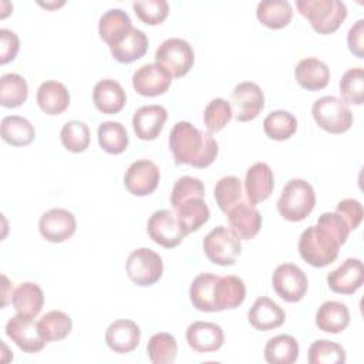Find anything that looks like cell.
<instances>
[{
	"label": "cell",
	"instance_id": "1",
	"mask_svg": "<svg viewBox=\"0 0 364 364\" xmlns=\"http://www.w3.org/2000/svg\"><path fill=\"white\" fill-rule=\"evenodd\" d=\"M350 228L337 212H324L317 225L309 226L299 239V253L313 267H324L338 256V249L346 243Z\"/></svg>",
	"mask_w": 364,
	"mask_h": 364
},
{
	"label": "cell",
	"instance_id": "2",
	"mask_svg": "<svg viewBox=\"0 0 364 364\" xmlns=\"http://www.w3.org/2000/svg\"><path fill=\"white\" fill-rule=\"evenodd\" d=\"M169 148L176 165L206 168L218 156V142L212 134L193 127L188 121H179L169 134Z\"/></svg>",
	"mask_w": 364,
	"mask_h": 364
},
{
	"label": "cell",
	"instance_id": "3",
	"mask_svg": "<svg viewBox=\"0 0 364 364\" xmlns=\"http://www.w3.org/2000/svg\"><path fill=\"white\" fill-rule=\"evenodd\" d=\"M296 7L318 34L334 33L347 17V7L340 0H297Z\"/></svg>",
	"mask_w": 364,
	"mask_h": 364
},
{
	"label": "cell",
	"instance_id": "4",
	"mask_svg": "<svg viewBox=\"0 0 364 364\" xmlns=\"http://www.w3.org/2000/svg\"><path fill=\"white\" fill-rule=\"evenodd\" d=\"M316 205V193L313 186L304 179H290L277 200L280 216L289 222H300L306 219Z\"/></svg>",
	"mask_w": 364,
	"mask_h": 364
},
{
	"label": "cell",
	"instance_id": "5",
	"mask_svg": "<svg viewBox=\"0 0 364 364\" xmlns=\"http://www.w3.org/2000/svg\"><path fill=\"white\" fill-rule=\"evenodd\" d=\"M311 114L316 124L330 134H343L353 125V112L348 105L333 95L316 100Z\"/></svg>",
	"mask_w": 364,
	"mask_h": 364
},
{
	"label": "cell",
	"instance_id": "6",
	"mask_svg": "<svg viewBox=\"0 0 364 364\" xmlns=\"http://www.w3.org/2000/svg\"><path fill=\"white\" fill-rule=\"evenodd\" d=\"M195 61V54L186 40L173 37L161 43L155 53V63L172 78L186 75Z\"/></svg>",
	"mask_w": 364,
	"mask_h": 364
},
{
	"label": "cell",
	"instance_id": "7",
	"mask_svg": "<svg viewBox=\"0 0 364 364\" xmlns=\"http://www.w3.org/2000/svg\"><path fill=\"white\" fill-rule=\"evenodd\" d=\"M206 257L219 266L235 264L237 256L242 252L240 239L226 226H218L212 229L202 242Z\"/></svg>",
	"mask_w": 364,
	"mask_h": 364
},
{
	"label": "cell",
	"instance_id": "8",
	"mask_svg": "<svg viewBox=\"0 0 364 364\" xmlns=\"http://www.w3.org/2000/svg\"><path fill=\"white\" fill-rule=\"evenodd\" d=\"M128 277L138 286L148 287L155 284L164 272L161 256L148 247H139L129 253L125 263Z\"/></svg>",
	"mask_w": 364,
	"mask_h": 364
},
{
	"label": "cell",
	"instance_id": "9",
	"mask_svg": "<svg viewBox=\"0 0 364 364\" xmlns=\"http://www.w3.org/2000/svg\"><path fill=\"white\" fill-rule=\"evenodd\" d=\"M232 114L239 122L255 119L264 107V95L262 88L252 81L239 82L230 95Z\"/></svg>",
	"mask_w": 364,
	"mask_h": 364
},
{
	"label": "cell",
	"instance_id": "10",
	"mask_svg": "<svg viewBox=\"0 0 364 364\" xmlns=\"http://www.w3.org/2000/svg\"><path fill=\"white\" fill-rule=\"evenodd\" d=\"M272 283L277 296L287 303L300 301L309 287L307 276L293 263L279 264L273 273Z\"/></svg>",
	"mask_w": 364,
	"mask_h": 364
},
{
	"label": "cell",
	"instance_id": "11",
	"mask_svg": "<svg viewBox=\"0 0 364 364\" xmlns=\"http://www.w3.org/2000/svg\"><path fill=\"white\" fill-rule=\"evenodd\" d=\"M148 235L159 246L172 249L176 247L186 236L175 212L168 209L156 210L148 220Z\"/></svg>",
	"mask_w": 364,
	"mask_h": 364
},
{
	"label": "cell",
	"instance_id": "12",
	"mask_svg": "<svg viewBox=\"0 0 364 364\" xmlns=\"http://www.w3.org/2000/svg\"><path fill=\"white\" fill-rule=\"evenodd\" d=\"M33 318L34 317L17 314L6 324L7 337L11 338V341H14L20 350L30 354L41 351L47 343L41 337L38 326Z\"/></svg>",
	"mask_w": 364,
	"mask_h": 364
},
{
	"label": "cell",
	"instance_id": "13",
	"mask_svg": "<svg viewBox=\"0 0 364 364\" xmlns=\"http://www.w3.org/2000/svg\"><path fill=\"white\" fill-rule=\"evenodd\" d=\"M159 178V168L152 161L138 159L127 169L124 185L129 193L135 196H146L156 189Z\"/></svg>",
	"mask_w": 364,
	"mask_h": 364
},
{
	"label": "cell",
	"instance_id": "14",
	"mask_svg": "<svg viewBox=\"0 0 364 364\" xmlns=\"http://www.w3.org/2000/svg\"><path fill=\"white\" fill-rule=\"evenodd\" d=\"M75 229V216L63 208H54L44 212L38 220V230L41 236L51 243H61L70 239Z\"/></svg>",
	"mask_w": 364,
	"mask_h": 364
},
{
	"label": "cell",
	"instance_id": "15",
	"mask_svg": "<svg viewBox=\"0 0 364 364\" xmlns=\"http://www.w3.org/2000/svg\"><path fill=\"white\" fill-rule=\"evenodd\" d=\"M364 283L363 262L355 257L346 259L336 270L327 274V284L338 294H353Z\"/></svg>",
	"mask_w": 364,
	"mask_h": 364
},
{
	"label": "cell",
	"instance_id": "16",
	"mask_svg": "<svg viewBox=\"0 0 364 364\" xmlns=\"http://www.w3.org/2000/svg\"><path fill=\"white\" fill-rule=\"evenodd\" d=\"M172 77L156 63L141 65L132 75L134 90L144 97H156L168 91Z\"/></svg>",
	"mask_w": 364,
	"mask_h": 364
},
{
	"label": "cell",
	"instance_id": "17",
	"mask_svg": "<svg viewBox=\"0 0 364 364\" xmlns=\"http://www.w3.org/2000/svg\"><path fill=\"white\" fill-rule=\"evenodd\" d=\"M186 341L198 353H213L225 343V334L219 324L195 321L186 328Z\"/></svg>",
	"mask_w": 364,
	"mask_h": 364
},
{
	"label": "cell",
	"instance_id": "18",
	"mask_svg": "<svg viewBox=\"0 0 364 364\" xmlns=\"http://www.w3.org/2000/svg\"><path fill=\"white\" fill-rule=\"evenodd\" d=\"M274 188V176L270 166L264 162L253 164L245 178V193L249 203L256 205L266 200Z\"/></svg>",
	"mask_w": 364,
	"mask_h": 364
},
{
	"label": "cell",
	"instance_id": "19",
	"mask_svg": "<svg viewBox=\"0 0 364 364\" xmlns=\"http://www.w3.org/2000/svg\"><path fill=\"white\" fill-rule=\"evenodd\" d=\"M230 230L240 239L249 240L257 235L262 228L260 212L249 202H240L233 206L228 213Z\"/></svg>",
	"mask_w": 364,
	"mask_h": 364
},
{
	"label": "cell",
	"instance_id": "20",
	"mask_svg": "<svg viewBox=\"0 0 364 364\" xmlns=\"http://www.w3.org/2000/svg\"><path fill=\"white\" fill-rule=\"evenodd\" d=\"M166 118L168 112L162 105H144L132 117L134 132L142 141H152L161 134Z\"/></svg>",
	"mask_w": 364,
	"mask_h": 364
},
{
	"label": "cell",
	"instance_id": "21",
	"mask_svg": "<svg viewBox=\"0 0 364 364\" xmlns=\"http://www.w3.org/2000/svg\"><path fill=\"white\" fill-rule=\"evenodd\" d=\"M246 297V287L237 276H218L213 284L215 311L233 310L239 307Z\"/></svg>",
	"mask_w": 364,
	"mask_h": 364
},
{
	"label": "cell",
	"instance_id": "22",
	"mask_svg": "<svg viewBox=\"0 0 364 364\" xmlns=\"http://www.w3.org/2000/svg\"><path fill=\"white\" fill-rule=\"evenodd\" d=\"M141 340V330L132 320L119 318L111 323L105 331L107 346L119 354L131 353L135 350Z\"/></svg>",
	"mask_w": 364,
	"mask_h": 364
},
{
	"label": "cell",
	"instance_id": "23",
	"mask_svg": "<svg viewBox=\"0 0 364 364\" xmlns=\"http://www.w3.org/2000/svg\"><path fill=\"white\" fill-rule=\"evenodd\" d=\"M250 326L259 331H269L280 327L286 320L283 309L269 297H257L247 313Z\"/></svg>",
	"mask_w": 364,
	"mask_h": 364
},
{
	"label": "cell",
	"instance_id": "24",
	"mask_svg": "<svg viewBox=\"0 0 364 364\" xmlns=\"http://www.w3.org/2000/svg\"><path fill=\"white\" fill-rule=\"evenodd\" d=\"M92 101L100 112L111 115L119 112L124 108L127 102V94L118 81L105 78L94 85Z\"/></svg>",
	"mask_w": 364,
	"mask_h": 364
},
{
	"label": "cell",
	"instance_id": "25",
	"mask_svg": "<svg viewBox=\"0 0 364 364\" xmlns=\"http://www.w3.org/2000/svg\"><path fill=\"white\" fill-rule=\"evenodd\" d=\"M294 77L300 87L307 91L323 90L330 81L328 65L314 57L303 58L294 68Z\"/></svg>",
	"mask_w": 364,
	"mask_h": 364
},
{
	"label": "cell",
	"instance_id": "26",
	"mask_svg": "<svg viewBox=\"0 0 364 364\" xmlns=\"http://www.w3.org/2000/svg\"><path fill=\"white\" fill-rule=\"evenodd\" d=\"M40 109L48 115H58L70 105V92L63 82L50 80L43 82L36 95Z\"/></svg>",
	"mask_w": 364,
	"mask_h": 364
},
{
	"label": "cell",
	"instance_id": "27",
	"mask_svg": "<svg viewBox=\"0 0 364 364\" xmlns=\"http://www.w3.org/2000/svg\"><path fill=\"white\" fill-rule=\"evenodd\" d=\"M148 37L142 30L132 27L118 43L109 47L112 57L122 64H129L145 55Z\"/></svg>",
	"mask_w": 364,
	"mask_h": 364
},
{
	"label": "cell",
	"instance_id": "28",
	"mask_svg": "<svg viewBox=\"0 0 364 364\" xmlns=\"http://www.w3.org/2000/svg\"><path fill=\"white\" fill-rule=\"evenodd\" d=\"M350 323V311L344 303L324 301L316 313V326L318 330L337 334L347 328Z\"/></svg>",
	"mask_w": 364,
	"mask_h": 364
},
{
	"label": "cell",
	"instance_id": "29",
	"mask_svg": "<svg viewBox=\"0 0 364 364\" xmlns=\"http://www.w3.org/2000/svg\"><path fill=\"white\" fill-rule=\"evenodd\" d=\"M173 212L186 235L199 230L210 216L209 208L203 198H192L183 200L173 208Z\"/></svg>",
	"mask_w": 364,
	"mask_h": 364
},
{
	"label": "cell",
	"instance_id": "30",
	"mask_svg": "<svg viewBox=\"0 0 364 364\" xmlns=\"http://www.w3.org/2000/svg\"><path fill=\"white\" fill-rule=\"evenodd\" d=\"M132 23L129 16L121 9H111L105 11L98 23L100 37L111 47L118 43L129 30Z\"/></svg>",
	"mask_w": 364,
	"mask_h": 364
},
{
	"label": "cell",
	"instance_id": "31",
	"mask_svg": "<svg viewBox=\"0 0 364 364\" xmlns=\"http://www.w3.org/2000/svg\"><path fill=\"white\" fill-rule=\"evenodd\" d=\"M11 301L17 314L36 317L43 309L44 293L38 284L26 282L14 290Z\"/></svg>",
	"mask_w": 364,
	"mask_h": 364
},
{
	"label": "cell",
	"instance_id": "32",
	"mask_svg": "<svg viewBox=\"0 0 364 364\" xmlns=\"http://www.w3.org/2000/svg\"><path fill=\"white\" fill-rule=\"evenodd\" d=\"M256 17L263 26L279 30L290 23L293 9L286 0H264L257 4Z\"/></svg>",
	"mask_w": 364,
	"mask_h": 364
},
{
	"label": "cell",
	"instance_id": "33",
	"mask_svg": "<svg viewBox=\"0 0 364 364\" xmlns=\"http://www.w3.org/2000/svg\"><path fill=\"white\" fill-rule=\"evenodd\" d=\"M36 131L28 119L20 115H7L1 119V138L13 146H27L34 141Z\"/></svg>",
	"mask_w": 364,
	"mask_h": 364
},
{
	"label": "cell",
	"instance_id": "34",
	"mask_svg": "<svg viewBox=\"0 0 364 364\" xmlns=\"http://www.w3.org/2000/svg\"><path fill=\"white\" fill-rule=\"evenodd\" d=\"M299 358V343L293 336L279 334L264 346V360L269 364H291Z\"/></svg>",
	"mask_w": 364,
	"mask_h": 364
},
{
	"label": "cell",
	"instance_id": "35",
	"mask_svg": "<svg viewBox=\"0 0 364 364\" xmlns=\"http://www.w3.org/2000/svg\"><path fill=\"white\" fill-rule=\"evenodd\" d=\"M97 136H98L100 146L108 154L118 155L128 148V142H129L128 132L121 122L105 121L100 124Z\"/></svg>",
	"mask_w": 364,
	"mask_h": 364
},
{
	"label": "cell",
	"instance_id": "36",
	"mask_svg": "<svg viewBox=\"0 0 364 364\" xmlns=\"http://www.w3.org/2000/svg\"><path fill=\"white\" fill-rule=\"evenodd\" d=\"M37 326H38V331H40L41 337L47 343H53V341H60V340L65 338L71 333L73 320L64 311L53 310V311L46 313L37 321Z\"/></svg>",
	"mask_w": 364,
	"mask_h": 364
},
{
	"label": "cell",
	"instance_id": "37",
	"mask_svg": "<svg viewBox=\"0 0 364 364\" xmlns=\"http://www.w3.org/2000/svg\"><path fill=\"white\" fill-rule=\"evenodd\" d=\"M28 85L24 77L16 73L3 74L0 78V104L6 108H16L26 102Z\"/></svg>",
	"mask_w": 364,
	"mask_h": 364
},
{
	"label": "cell",
	"instance_id": "38",
	"mask_svg": "<svg viewBox=\"0 0 364 364\" xmlns=\"http://www.w3.org/2000/svg\"><path fill=\"white\" fill-rule=\"evenodd\" d=\"M215 274L212 273H200L198 274L191 287H189V297L195 309L206 313H213V284L216 282Z\"/></svg>",
	"mask_w": 364,
	"mask_h": 364
},
{
	"label": "cell",
	"instance_id": "39",
	"mask_svg": "<svg viewBox=\"0 0 364 364\" xmlns=\"http://www.w3.org/2000/svg\"><path fill=\"white\" fill-rule=\"evenodd\" d=\"M297 129V119L284 109L270 112L263 121L264 134L274 141L289 139Z\"/></svg>",
	"mask_w": 364,
	"mask_h": 364
},
{
	"label": "cell",
	"instance_id": "40",
	"mask_svg": "<svg viewBox=\"0 0 364 364\" xmlns=\"http://www.w3.org/2000/svg\"><path fill=\"white\" fill-rule=\"evenodd\" d=\"M146 351L154 364L173 363L178 354L176 338L169 333H156L149 338Z\"/></svg>",
	"mask_w": 364,
	"mask_h": 364
},
{
	"label": "cell",
	"instance_id": "41",
	"mask_svg": "<svg viewBox=\"0 0 364 364\" xmlns=\"http://www.w3.org/2000/svg\"><path fill=\"white\" fill-rule=\"evenodd\" d=\"M242 182L233 175L220 178L213 191L216 203L223 213H228L233 206L242 202Z\"/></svg>",
	"mask_w": 364,
	"mask_h": 364
},
{
	"label": "cell",
	"instance_id": "42",
	"mask_svg": "<svg viewBox=\"0 0 364 364\" xmlns=\"http://www.w3.org/2000/svg\"><path fill=\"white\" fill-rule=\"evenodd\" d=\"M344 102L361 105L364 101V73L361 67L347 70L338 84Z\"/></svg>",
	"mask_w": 364,
	"mask_h": 364
},
{
	"label": "cell",
	"instance_id": "43",
	"mask_svg": "<svg viewBox=\"0 0 364 364\" xmlns=\"http://www.w3.org/2000/svg\"><path fill=\"white\" fill-rule=\"evenodd\" d=\"M307 360L310 364H343L346 363V351L334 341L317 340L309 347Z\"/></svg>",
	"mask_w": 364,
	"mask_h": 364
},
{
	"label": "cell",
	"instance_id": "44",
	"mask_svg": "<svg viewBox=\"0 0 364 364\" xmlns=\"http://www.w3.org/2000/svg\"><path fill=\"white\" fill-rule=\"evenodd\" d=\"M60 136L64 148L74 154L84 152L90 145V129L87 124L81 121L65 122L61 128Z\"/></svg>",
	"mask_w": 364,
	"mask_h": 364
},
{
	"label": "cell",
	"instance_id": "45",
	"mask_svg": "<svg viewBox=\"0 0 364 364\" xmlns=\"http://www.w3.org/2000/svg\"><path fill=\"white\" fill-rule=\"evenodd\" d=\"M232 108L230 104L223 98H213L205 108L203 122L205 128L209 134L218 132L225 128L232 119Z\"/></svg>",
	"mask_w": 364,
	"mask_h": 364
},
{
	"label": "cell",
	"instance_id": "46",
	"mask_svg": "<svg viewBox=\"0 0 364 364\" xmlns=\"http://www.w3.org/2000/svg\"><path fill=\"white\" fill-rule=\"evenodd\" d=\"M138 18L148 26H158L164 23L169 13V4L165 0H145L132 4Z\"/></svg>",
	"mask_w": 364,
	"mask_h": 364
},
{
	"label": "cell",
	"instance_id": "47",
	"mask_svg": "<svg viewBox=\"0 0 364 364\" xmlns=\"http://www.w3.org/2000/svg\"><path fill=\"white\" fill-rule=\"evenodd\" d=\"M192 198H205V186L203 182L193 176H182L179 178L171 192V205L175 208L183 200Z\"/></svg>",
	"mask_w": 364,
	"mask_h": 364
},
{
	"label": "cell",
	"instance_id": "48",
	"mask_svg": "<svg viewBox=\"0 0 364 364\" xmlns=\"http://www.w3.org/2000/svg\"><path fill=\"white\" fill-rule=\"evenodd\" d=\"M336 212L346 220L350 230L358 228L363 220V205L357 199H343L337 203Z\"/></svg>",
	"mask_w": 364,
	"mask_h": 364
},
{
	"label": "cell",
	"instance_id": "49",
	"mask_svg": "<svg viewBox=\"0 0 364 364\" xmlns=\"http://www.w3.org/2000/svg\"><path fill=\"white\" fill-rule=\"evenodd\" d=\"M20 41L14 31L1 28L0 30V64L13 61L18 53Z\"/></svg>",
	"mask_w": 364,
	"mask_h": 364
},
{
	"label": "cell",
	"instance_id": "50",
	"mask_svg": "<svg viewBox=\"0 0 364 364\" xmlns=\"http://www.w3.org/2000/svg\"><path fill=\"white\" fill-rule=\"evenodd\" d=\"M348 50L358 58H364V20L360 18L351 26L347 34Z\"/></svg>",
	"mask_w": 364,
	"mask_h": 364
},
{
	"label": "cell",
	"instance_id": "51",
	"mask_svg": "<svg viewBox=\"0 0 364 364\" xmlns=\"http://www.w3.org/2000/svg\"><path fill=\"white\" fill-rule=\"evenodd\" d=\"M1 280H3V289H1V297H3V300H1V307H6V304L9 303V291H7V289L11 286L10 284V282H9V279L4 276V274H1Z\"/></svg>",
	"mask_w": 364,
	"mask_h": 364
}]
</instances>
